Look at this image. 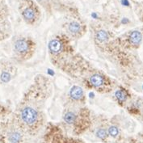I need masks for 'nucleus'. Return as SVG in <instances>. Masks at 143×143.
Segmentation results:
<instances>
[{
  "label": "nucleus",
  "instance_id": "nucleus-10",
  "mask_svg": "<svg viewBox=\"0 0 143 143\" xmlns=\"http://www.w3.org/2000/svg\"><path fill=\"white\" fill-rule=\"evenodd\" d=\"M22 16L24 20L29 24H32L35 23L37 20V12H36L35 9L32 7H28L25 9H24L22 12Z\"/></svg>",
  "mask_w": 143,
  "mask_h": 143
},
{
  "label": "nucleus",
  "instance_id": "nucleus-5",
  "mask_svg": "<svg viewBox=\"0 0 143 143\" xmlns=\"http://www.w3.org/2000/svg\"><path fill=\"white\" fill-rule=\"evenodd\" d=\"M84 82L87 87H90L98 92L107 93L112 91V82L105 74L99 71L91 73L87 78H84Z\"/></svg>",
  "mask_w": 143,
  "mask_h": 143
},
{
  "label": "nucleus",
  "instance_id": "nucleus-9",
  "mask_svg": "<svg viewBox=\"0 0 143 143\" xmlns=\"http://www.w3.org/2000/svg\"><path fill=\"white\" fill-rule=\"evenodd\" d=\"M70 99L71 102L83 104L85 102V95L82 87L78 86H73L70 90Z\"/></svg>",
  "mask_w": 143,
  "mask_h": 143
},
{
  "label": "nucleus",
  "instance_id": "nucleus-7",
  "mask_svg": "<svg viewBox=\"0 0 143 143\" xmlns=\"http://www.w3.org/2000/svg\"><path fill=\"white\" fill-rule=\"evenodd\" d=\"M66 30L68 35H70V37H75V38H80L82 37L86 32L84 31V28L83 25L78 21H71L67 24Z\"/></svg>",
  "mask_w": 143,
  "mask_h": 143
},
{
  "label": "nucleus",
  "instance_id": "nucleus-14",
  "mask_svg": "<svg viewBox=\"0 0 143 143\" xmlns=\"http://www.w3.org/2000/svg\"><path fill=\"white\" fill-rule=\"evenodd\" d=\"M108 136H109L108 132V130L105 129L100 128V129H99L96 131V137L99 138L100 140H102L104 141H106L107 140H108Z\"/></svg>",
  "mask_w": 143,
  "mask_h": 143
},
{
  "label": "nucleus",
  "instance_id": "nucleus-17",
  "mask_svg": "<svg viewBox=\"0 0 143 143\" xmlns=\"http://www.w3.org/2000/svg\"><path fill=\"white\" fill-rule=\"evenodd\" d=\"M3 110H4V108H3V107H2V106H0V115H1V114L3 113Z\"/></svg>",
  "mask_w": 143,
  "mask_h": 143
},
{
  "label": "nucleus",
  "instance_id": "nucleus-16",
  "mask_svg": "<svg viewBox=\"0 0 143 143\" xmlns=\"http://www.w3.org/2000/svg\"><path fill=\"white\" fill-rule=\"evenodd\" d=\"M122 3L124 4V5H126V6L129 5V2L127 1V0H123V1H122Z\"/></svg>",
  "mask_w": 143,
  "mask_h": 143
},
{
  "label": "nucleus",
  "instance_id": "nucleus-2",
  "mask_svg": "<svg viewBox=\"0 0 143 143\" xmlns=\"http://www.w3.org/2000/svg\"><path fill=\"white\" fill-rule=\"evenodd\" d=\"M63 121L75 135H80L91 125V112L85 107H70L63 112Z\"/></svg>",
  "mask_w": 143,
  "mask_h": 143
},
{
  "label": "nucleus",
  "instance_id": "nucleus-1",
  "mask_svg": "<svg viewBox=\"0 0 143 143\" xmlns=\"http://www.w3.org/2000/svg\"><path fill=\"white\" fill-rule=\"evenodd\" d=\"M49 52L52 62L58 68L66 70L70 67V57L73 56V49L66 35H58L49 42ZM68 67V68H69Z\"/></svg>",
  "mask_w": 143,
  "mask_h": 143
},
{
  "label": "nucleus",
  "instance_id": "nucleus-6",
  "mask_svg": "<svg viewBox=\"0 0 143 143\" xmlns=\"http://www.w3.org/2000/svg\"><path fill=\"white\" fill-rule=\"evenodd\" d=\"M17 70L9 62H0V84L7 83L15 77Z\"/></svg>",
  "mask_w": 143,
  "mask_h": 143
},
{
  "label": "nucleus",
  "instance_id": "nucleus-8",
  "mask_svg": "<svg viewBox=\"0 0 143 143\" xmlns=\"http://www.w3.org/2000/svg\"><path fill=\"white\" fill-rule=\"evenodd\" d=\"M22 131L24 130L18 124L17 127L12 126L7 131L6 138L10 143H21L24 138Z\"/></svg>",
  "mask_w": 143,
  "mask_h": 143
},
{
  "label": "nucleus",
  "instance_id": "nucleus-12",
  "mask_svg": "<svg viewBox=\"0 0 143 143\" xmlns=\"http://www.w3.org/2000/svg\"><path fill=\"white\" fill-rule=\"evenodd\" d=\"M95 38L98 43H106L109 40V34L104 30H100L96 32Z\"/></svg>",
  "mask_w": 143,
  "mask_h": 143
},
{
  "label": "nucleus",
  "instance_id": "nucleus-11",
  "mask_svg": "<svg viewBox=\"0 0 143 143\" xmlns=\"http://www.w3.org/2000/svg\"><path fill=\"white\" fill-rule=\"evenodd\" d=\"M141 39H142V35L141 33L139 32V31H133L129 37V42L133 44V45H138V44H139L141 41Z\"/></svg>",
  "mask_w": 143,
  "mask_h": 143
},
{
  "label": "nucleus",
  "instance_id": "nucleus-4",
  "mask_svg": "<svg viewBox=\"0 0 143 143\" xmlns=\"http://www.w3.org/2000/svg\"><path fill=\"white\" fill-rule=\"evenodd\" d=\"M44 143H85L83 140L68 137L64 134L62 129L55 124H49L44 136Z\"/></svg>",
  "mask_w": 143,
  "mask_h": 143
},
{
  "label": "nucleus",
  "instance_id": "nucleus-3",
  "mask_svg": "<svg viewBox=\"0 0 143 143\" xmlns=\"http://www.w3.org/2000/svg\"><path fill=\"white\" fill-rule=\"evenodd\" d=\"M36 51V42L30 37L18 38L13 44L15 58L20 61L31 59Z\"/></svg>",
  "mask_w": 143,
  "mask_h": 143
},
{
  "label": "nucleus",
  "instance_id": "nucleus-15",
  "mask_svg": "<svg viewBox=\"0 0 143 143\" xmlns=\"http://www.w3.org/2000/svg\"><path fill=\"white\" fill-rule=\"evenodd\" d=\"M108 134L112 138H117L119 134V129L117 126H115V125H111L108 128Z\"/></svg>",
  "mask_w": 143,
  "mask_h": 143
},
{
  "label": "nucleus",
  "instance_id": "nucleus-13",
  "mask_svg": "<svg viewBox=\"0 0 143 143\" xmlns=\"http://www.w3.org/2000/svg\"><path fill=\"white\" fill-rule=\"evenodd\" d=\"M115 97L120 104H122L124 101H126L127 98H128V95H127L126 91H124L123 89H118V90H117L115 92Z\"/></svg>",
  "mask_w": 143,
  "mask_h": 143
}]
</instances>
